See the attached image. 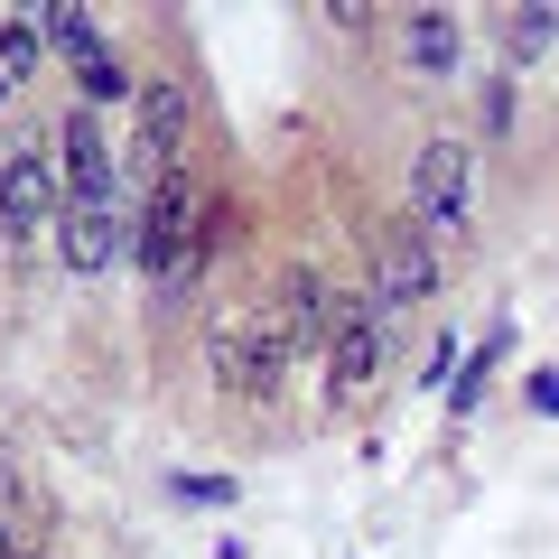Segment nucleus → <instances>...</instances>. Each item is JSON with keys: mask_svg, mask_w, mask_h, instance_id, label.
Wrapping results in <instances>:
<instances>
[{"mask_svg": "<svg viewBox=\"0 0 559 559\" xmlns=\"http://www.w3.org/2000/svg\"><path fill=\"white\" fill-rule=\"evenodd\" d=\"M205 355H215V373L234 382V392H280V373L299 364V345H289V326H280V308L271 299H242V308H224L215 326H205Z\"/></svg>", "mask_w": 559, "mask_h": 559, "instance_id": "obj_1", "label": "nucleus"}, {"mask_svg": "<svg viewBox=\"0 0 559 559\" xmlns=\"http://www.w3.org/2000/svg\"><path fill=\"white\" fill-rule=\"evenodd\" d=\"M466 215H476V150L439 131L429 150H419V168H411V224L429 242H457Z\"/></svg>", "mask_w": 559, "mask_h": 559, "instance_id": "obj_2", "label": "nucleus"}, {"mask_svg": "<svg viewBox=\"0 0 559 559\" xmlns=\"http://www.w3.org/2000/svg\"><path fill=\"white\" fill-rule=\"evenodd\" d=\"M197 234H205V224L187 215V187H178V178H159V197H150V215H140L131 252H140V271L159 280V289H178V280L197 271Z\"/></svg>", "mask_w": 559, "mask_h": 559, "instance_id": "obj_3", "label": "nucleus"}, {"mask_svg": "<svg viewBox=\"0 0 559 559\" xmlns=\"http://www.w3.org/2000/svg\"><path fill=\"white\" fill-rule=\"evenodd\" d=\"M57 205H66L57 150H10V159H0V234H10V242L47 234V224H57Z\"/></svg>", "mask_w": 559, "mask_h": 559, "instance_id": "obj_4", "label": "nucleus"}, {"mask_svg": "<svg viewBox=\"0 0 559 559\" xmlns=\"http://www.w3.org/2000/svg\"><path fill=\"white\" fill-rule=\"evenodd\" d=\"M429 289H439V252H429V234H419V224H392L382 271H373V308H382V318H401V308H419Z\"/></svg>", "mask_w": 559, "mask_h": 559, "instance_id": "obj_5", "label": "nucleus"}, {"mask_svg": "<svg viewBox=\"0 0 559 559\" xmlns=\"http://www.w3.org/2000/svg\"><path fill=\"white\" fill-rule=\"evenodd\" d=\"M57 178H66V205H112V140L94 131V112H66L57 131Z\"/></svg>", "mask_w": 559, "mask_h": 559, "instance_id": "obj_6", "label": "nucleus"}, {"mask_svg": "<svg viewBox=\"0 0 559 559\" xmlns=\"http://www.w3.org/2000/svg\"><path fill=\"white\" fill-rule=\"evenodd\" d=\"M326 382H336V401L373 392L382 382V308H345L336 336H326Z\"/></svg>", "mask_w": 559, "mask_h": 559, "instance_id": "obj_7", "label": "nucleus"}, {"mask_svg": "<svg viewBox=\"0 0 559 559\" xmlns=\"http://www.w3.org/2000/svg\"><path fill=\"white\" fill-rule=\"evenodd\" d=\"M57 252H66V271H75V280H103L121 261V215H112V205H94V215L66 205V215H57Z\"/></svg>", "mask_w": 559, "mask_h": 559, "instance_id": "obj_8", "label": "nucleus"}, {"mask_svg": "<svg viewBox=\"0 0 559 559\" xmlns=\"http://www.w3.org/2000/svg\"><path fill=\"white\" fill-rule=\"evenodd\" d=\"M280 326H289V345H299V355H318V345L326 336H336V318H345V308L336 299H326V280H308V271H289V280H280Z\"/></svg>", "mask_w": 559, "mask_h": 559, "instance_id": "obj_9", "label": "nucleus"}, {"mask_svg": "<svg viewBox=\"0 0 559 559\" xmlns=\"http://www.w3.org/2000/svg\"><path fill=\"white\" fill-rule=\"evenodd\" d=\"M392 57L411 66V75H457V20H448V10H411V20L392 28Z\"/></svg>", "mask_w": 559, "mask_h": 559, "instance_id": "obj_10", "label": "nucleus"}, {"mask_svg": "<svg viewBox=\"0 0 559 559\" xmlns=\"http://www.w3.org/2000/svg\"><path fill=\"white\" fill-rule=\"evenodd\" d=\"M187 131V84H150L140 94V159H168Z\"/></svg>", "mask_w": 559, "mask_h": 559, "instance_id": "obj_11", "label": "nucleus"}, {"mask_svg": "<svg viewBox=\"0 0 559 559\" xmlns=\"http://www.w3.org/2000/svg\"><path fill=\"white\" fill-rule=\"evenodd\" d=\"M550 38H559V0H540V10H513V20H503V66L550 57Z\"/></svg>", "mask_w": 559, "mask_h": 559, "instance_id": "obj_12", "label": "nucleus"}, {"mask_svg": "<svg viewBox=\"0 0 559 559\" xmlns=\"http://www.w3.org/2000/svg\"><path fill=\"white\" fill-rule=\"evenodd\" d=\"M47 47H57V57L75 66V75H84V66H103V57H112V47H103V28L84 20V10H47Z\"/></svg>", "mask_w": 559, "mask_h": 559, "instance_id": "obj_13", "label": "nucleus"}, {"mask_svg": "<svg viewBox=\"0 0 559 559\" xmlns=\"http://www.w3.org/2000/svg\"><path fill=\"white\" fill-rule=\"evenodd\" d=\"M38 57H47V20H0V75H38Z\"/></svg>", "mask_w": 559, "mask_h": 559, "instance_id": "obj_14", "label": "nucleus"}, {"mask_svg": "<svg viewBox=\"0 0 559 559\" xmlns=\"http://www.w3.org/2000/svg\"><path fill=\"white\" fill-rule=\"evenodd\" d=\"M121 94H131V66H121V57L84 66V112H94V103H121Z\"/></svg>", "mask_w": 559, "mask_h": 559, "instance_id": "obj_15", "label": "nucleus"}, {"mask_svg": "<svg viewBox=\"0 0 559 559\" xmlns=\"http://www.w3.org/2000/svg\"><path fill=\"white\" fill-rule=\"evenodd\" d=\"M0 559H28V550H20V532H10V522H0Z\"/></svg>", "mask_w": 559, "mask_h": 559, "instance_id": "obj_16", "label": "nucleus"}, {"mask_svg": "<svg viewBox=\"0 0 559 559\" xmlns=\"http://www.w3.org/2000/svg\"><path fill=\"white\" fill-rule=\"evenodd\" d=\"M0 94H10V75H0Z\"/></svg>", "mask_w": 559, "mask_h": 559, "instance_id": "obj_17", "label": "nucleus"}]
</instances>
